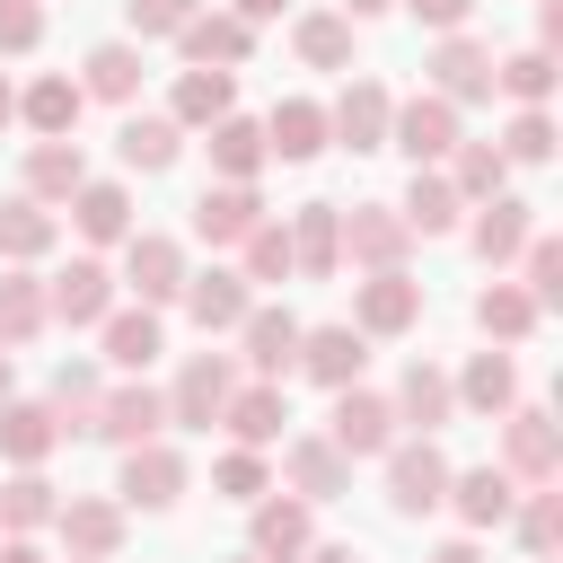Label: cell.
I'll return each instance as SVG.
<instances>
[{
	"label": "cell",
	"instance_id": "cell-14",
	"mask_svg": "<svg viewBox=\"0 0 563 563\" xmlns=\"http://www.w3.org/2000/svg\"><path fill=\"white\" fill-rule=\"evenodd\" d=\"M422 70H431V97L440 106H484L493 97V44H475V35H440Z\"/></svg>",
	"mask_w": 563,
	"mask_h": 563
},
{
	"label": "cell",
	"instance_id": "cell-63",
	"mask_svg": "<svg viewBox=\"0 0 563 563\" xmlns=\"http://www.w3.org/2000/svg\"><path fill=\"white\" fill-rule=\"evenodd\" d=\"M229 563H255V554H229Z\"/></svg>",
	"mask_w": 563,
	"mask_h": 563
},
{
	"label": "cell",
	"instance_id": "cell-33",
	"mask_svg": "<svg viewBox=\"0 0 563 563\" xmlns=\"http://www.w3.org/2000/svg\"><path fill=\"white\" fill-rule=\"evenodd\" d=\"M79 185H88V158H79V141H35V150H26V176H18V194H26V202L62 211Z\"/></svg>",
	"mask_w": 563,
	"mask_h": 563
},
{
	"label": "cell",
	"instance_id": "cell-47",
	"mask_svg": "<svg viewBox=\"0 0 563 563\" xmlns=\"http://www.w3.org/2000/svg\"><path fill=\"white\" fill-rule=\"evenodd\" d=\"M510 528H519V545H528L537 563H554V537H563V493H554V484H519Z\"/></svg>",
	"mask_w": 563,
	"mask_h": 563
},
{
	"label": "cell",
	"instance_id": "cell-22",
	"mask_svg": "<svg viewBox=\"0 0 563 563\" xmlns=\"http://www.w3.org/2000/svg\"><path fill=\"white\" fill-rule=\"evenodd\" d=\"M510 501H519V484H510L501 466H449V501H440V510H457L466 537L510 528Z\"/></svg>",
	"mask_w": 563,
	"mask_h": 563
},
{
	"label": "cell",
	"instance_id": "cell-37",
	"mask_svg": "<svg viewBox=\"0 0 563 563\" xmlns=\"http://www.w3.org/2000/svg\"><path fill=\"white\" fill-rule=\"evenodd\" d=\"M537 325H545V317H537V299H528L519 282H484V290H475V334H484L493 352H510V343H528Z\"/></svg>",
	"mask_w": 563,
	"mask_h": 563
},
{
	"label": "cell",
	"instance_id": "cell-45",
	"mask_svg": "<svg viewBox=\"0 0 563 563\" xmlns=\"http://www.w3.org/2000/svg\"><path fill=\"white\" fill-rule=\"evenodd\" d=\"M238 282H246V290L299 282V273H290V229H282V220H255V229H246V246H238Z\"/></svg>",
	"mask_w": 563,
	"mask_h": 563
},
{
	"label": "cell",
	"instance_id": "cell-42",
	"mask_svg": "<svg viewBox=\"0 0 563 563\" xmlns=\"http://www.w3.org/2000/svg\"><path fill=\"white\" fill-rule=\"evenodd\" d=\"M44 325H53V308H44V282H35V264H9V273H0V352L35 343Z\"/></svg>",
	"mask_w": 563,
	"mask_h": 563
},
{
	"label": "cell",
	"instance_id": "cell-53",
	"mask_svg": "<svg viewBox=\"0 0 563 563\" xmlns=\"http://www.w3.org/2000/svg\"><path fill=\"white\" fill-rule=\"evenodd\" d=\"M202 0H123V18H132V35H176L185 18H194Z\"/></svg>",
	"mask_w": 563,
	"mask_h": 563
},
{
	"label": "cell",
	"instance_id": "cell-43",
	"mask_svg": "<svg viewBox=\"0 0 563 563\" xmlns=\"http://www.w3.org/2000/svg\"><path fill=\"white\" fill-rule=\"evenodd\" d=\"M290 53L308 70H352V18L343 9H299L290 18Z\"/></svg>",
	"mask_w": 563,
	"mask_h": 563
},
{
	"label": "cell",
	"instance_id": "cell-52",
	"mask_svg": "<svg viewBox=\"0 0 563 563\" xmlns=\"http://www.w3.org/2000/svg\"><path fill=\"white\" fill-rule=\"evenodd\" d=\"M44 44V9L35 0H0V62H26Z\"/></svg>",
	"mask_w": 563,
	"mask_h": 563
},
{
	"label": "cell",
	"instance_id": "cell-13",
	"mask_svg": "<svg viewBox=\"0 0 563 563\" xmlns=\"http://www.w3.org/2000/svg\"><path fill=\"white\" fill-rule=\"evenodd\" d=\"M282 475H290V493H299L308 510L352 493V457H343L325 431H290V440H282Z\"/></svg>",
	"mask_w": 563,
	"mask_h": 563
},
{
	"label": "cell",
	"instance_id": "cell-9",
	"mask_svg": "<svg viewBox=\"0 0 563 563\" xmlns=\"http://www.w3.org/2000/svg\"><path fill=\"white\" fill-rule=\"evenodd\" d=\"M123 519H132V510H123L114 493H62V510H53L70 563H114V554H123Z\"/></svg>",
	"mask_w": 563,
	"mask_h": 563
},
{
	"label": "cell",
	"instance_id": "cell-38",
	"mask_svg": "<svg viewBox=\"0 0 563 563\" xmlns=\"http://www.w3.org/2000/svg\"><path fill=\"white\" fill-rule=\"evenodd\" d=\"M106 361L123 369V378H141L158 352H167V325H158V308H106Z\"/></svg>",
	"mask_w": 563,
	"mask_h": 563
},
{
	"label": "cell",
	"instance_id": "cell-30",
	"mask_svg": "<svg viewBox=\"0 0 563 563\" xmlns=\"http://www.w3.org/2000/svg\"><path fill=\"white\" fill-rule=\"evenodd\" d=\"M317 150H334V141H325V106H317V97H282V106L264 114V158L308 167Z\"/></svg>",
	"mask_w": 563,
	"mask_h": 563
},
{
	"label": "cell",
	"instance_id": "cell-19",
	"mask_svg": "<svg viewBox=\"0 0 563 563\" xmlns=\"http://www.w3.org/2000/svg\"><path fill=\"white\" fill-rule=\"evenodd\" d=\"M44 308H53V325H106V308H114V273H106L97 255H70V264L44 282Z\"/></svg>",
	"mask_w": 563,
	"mask_h": 563
},
{
	"label": "cell",
	"instance_id": "cell-2",
	"mask_svg": "<svg viewBox=\"0 0 563 563\" xmlns=\"http://www.w3.org/2000/svg\"><path fill=\"white\" fill-rule=\"evenodd\" d=\"M229 387H238L229 352H185V361H176V378H167L158 396H167V422H176V431H211V422H220V405H229Z\"/></svg>",
	"mask_w": 563,
	"mask_h": 563
},
{
	"label": "cell",
	"instance_id": "cell-51",
	"mask_svg": "<svg viewBox=\"0 0 563 563\" xmlns=\"http://www.w3.org/2000/svg\"><path fill=\"white\" fill-rule=\"evenodd\" d=\"M519 290H528V299H537V317H545V308H554V299H563V246H554V238H545V229H537V238H528V246H519Z\"/></svg>",
	"mask_w": 563,
	"mask_h": 563
},
{
	"label": "cell",
	"instance_id": "cell-56",
	"mask_svg": "<svg viewBox=\"0 0 563 563\" xmlns=\"http://www.w3.org/2000/svg\"><path fill=\"white\" fill-rule=\"evenodd\" d=\"M422 563H484V545H475V537H449V545H431Z\"/></svg>",
	"mask_w": 563,
	"mask_h": 563
},
{
	"label": "cell",
	"instance_id": "cell-60",
	"mask_svg": "<svg viewBox=\"0 0 563 563\" xmlns=\"http://www.w3.org/2000/svg\"><path fill=\"white\" fill-rule=\"evenodd\" d=\"M387 9H396V0H343V18H352V26H361V18H387Z\"/></svg>",
	"mask_w": 563,
	"mask_h": 563
},
{
	"label": "cell",
	"instance_id": "cell-3",
	"mask_svg": "<svg viewBox=\"0 0 563 563\" xmlns=\"http://www.w3.org/2000/svg\"><path fill=\"white\" fill-rule=\"evenodd\" d=\"M510 484H554L563 475V431L545 405H510L501 413V457H493Z\"/></svg>",
	"mask_w": 563,
	"mask_h": 563
},
{
	"label": "cell",
	"instance_id": "cell-18",
	"mask_svg": "<svg viewBox=\"0 0 563 563\" xmlns=\"http://www.w3.org/2000/svg\"><path fill=\"white\" fill-rule=\"evenodd\" d=\"M176 53H185V70H238V62L255 53V26L229 18V9H194V18L176 26Z\"/></svg>",
	"mask_w": 563,
	"mask_h": 563
},
{
	"label": "cell",
	"instance_id": "cell-61",
	"mask_svg": "<svg viewBox=\"0 0 563 563\" xmlns=\"http://www.w3.org/2000/svg\"><path fill=\"white\" fill-rule=\"evenodd\" d=\"M299 563H361V554H352V545H308Z\"/></svg>",
	"mask_w": 563,
	"mask_h": 563
},
{
	"label": "cell",
	"instance_id": "cell-39",
	"mask_svg": "<svg viewBox=\"0 0 563 563\" xmlns=\"http://www.w3.org/2000/svg\"><path fill=\"white\" fill-rule=\"evenodd\" d=\"M53 246H62V211L9 194V202H0V264H44Z\"/></svg>",
	"mask_w": 563,
	"mask_h": 563
},
{
	"label": "cell",
	"instance_id": "cell-41",
	"mask_svg": "<svg viewBox=\"0 0 563 563\" xmlns=\"http://www.w3.org/2000/svg\"><path fill=\"white\" fill-rule=\"evenodd\" d=\"M53 510H62L53 475L44 466H9V484H0V537H35V528H53Z\"/></svg>",
	"mask_w": 563,
	"mask_h": 563
},
{
	"label": "cell",
	"instance_id": "cell-15",
	"mask_svg": "<svg viewBox=\"0 0 563 563\" xmlns=\"http://www.w3.org/2000/svg\"><path fill=\"white\" fill-rule=\"evenodd\" d=\"M282 229H290V273L299 282H334L343 273V202H299Z\"/></svg>",
	"mask_w": 563,
	"mask_h": 563
},
{
	"label": "cell",
	"instance_id": "cell-7",
	"mask_svg": "<svg viewBox=\"0 0 563 563\" xmlns=\"http://www.w3.org/2000/svg\"><path fill=\"white\" fill-rule=\"evenodd\" d=\"M378 466H387V510H396V519H422V510L449 501V457H440V440H396Z\"/></svg>",
	"mask_w": 563,
	"mask_h": 563
},
{
	"label": "cell",
	"instance_id": "cell-11",
	"mask_svg": "<svg viewBox=\"0 0 563 563\" xmlns=\"http://www.w3.org/2000/svg\"><path fill=\"white\" fill-rule=\"evenodd\" d=\"M457 141H466V132H457V106H440L431 88H422V97H396V114H387V150H405L413 167H440Z\"/></svg>",
	"mask_w": 563,
	"mask_h": 563
},
{
	"label": "cell",
	"instance_id": "cell-1",
	"mask_svg": "<svg viewBox=\"0 0 563 563\" xmlns=\"http://www.w3.org/2000/svg\"><path fill=\"white\" fill-rule=\"evenodd\" d=\"M185 246L167 238V229H132L123 238V282L114 290H132V308H176V290H185Z\"/></svg>",
	"mask_w": 563,
	"mask_h": 563
},
{
	"label": "cell",
	"instance_id": "cell-64",
	"mask_svg": "<svg viewBox=\"0 0 563 563\" xmlns=\"http://www.w3.org/2000/svg\"><path fill=\"white\" fill-rule=\"evenodd\" d=\"M35 9H44V0H35Z\"/></svg>",
	"mask_w": 563,
	"mask_h": 563
},
{
	"label": "cell",
	"instance_id": "cell-25",
	"mask_svg": "<svg viewBox=\"0 0 563 563\" xmlns=\"http://www.w3.org/2000/svg\"><path fill=\"white\" fill-rule=\"evenodd\" d=\"M176 308H185V317H194L202 334H238V317L255 308V290L238 282V264H211V273H185Z\"/></svg>",
	"mask_w": 563,
	"mask_h": 563
},
{
	"label": "cell",
	"instance_id": "cell-57",
	"mask_svg": "<svg viewBox=\"0 0 563 563\" xmlns=\"http://www.w3.org/2000/svg\"><path fill=\"white\" fill-rule=\"evenodd\" d=\"M290 0H229V18H246V26H264V18H282Z\"/></svg>",
	"mask_w": 563,
	"mask_h": 563
},
{
	"label": "cell",
	"instance_id": "cell-35",
	"mask_svg": "<svg viewBox=\"0 0 563 563\" xmlns=\"http://www.w3.org/2000/svg\"><path fill=\"white\" fill-rule=\"evenodd\" d=\"M79 97H97V106H132L141 97V44H88L79 53Z\"/></svg>",
	"mask_w": 563,
	"mask_h": 563
},
{
	"label": "cell",
	"instance_id": "cell-49",
	"mask_svg": "<svg viewBox=\"0 0 563 563\" xmlns=\"http://www.w3.org/2000/svg\"><path fill=\"white\" fill-rule=\"evenodd\" d=\"M493 150H501L510 167H545V158H554V114H545V106H519V114L501 123Z\"/></svg>",
	"mask_w": 563,
	"mask_h": 563
},
{
	"label": "cell",
	"instance_id": "cell-23",
	"mask_svg": "<svg viewBox=\"0 0 563 563\" xmlns=\"http://www.w3.org/2000/svg\"><path fill=\"white\" fill-rule=\"evenodd\" d=\"M79 114H88V97H79V79H70V70H35V79L18 88V123H26L35 141H70V132H79Z\"/></svg>",
	"mask_w": 563,
	"mask_h": 563
},
{
	"label": "cell",
	"instance_id": "cell-8",
	"mask_svg": "<svg viewBox=\"0 0 563 563\" xmlns=\"http://www.w3.org/2000/svg\"><path fill=\"white\" fill-rule=\"evenodd\" d=\"M387 114H396L387 79L352 70V88L325 106V141H334V150H352V158H369V150H387Z\"/></svg>",
	"mask_w": 563,
	"mask_h": 563
},
{
	"label": "cell",
	"instance_id": "cell-32",
	"mask_svg": "<svg viewBox=\"0 0 563 563\" xmlns=\"http://www.w3.org/2000/svg\"><path fill=\"white\" fill-rule=\"evenodd\" d=\"M202 150H211V185H255V176L273 167V158H264V123H255V114H220Z\"/></svg>",
	"mask_w": 563,
	"mask_h": 563
},
{
	"label": "cell",
	"instance_id": "cell-27",
	"mask_svg": "<svg viewBox=\"0 0 563 563\" xmlns=\"http://www.w3.org/2000/svg\"><path fill=\"white\" fill-rule=\"evenodd\" d=\"M62 211H70V229H79L88 246H123V238H132V185H123V176H88Z\"/></svg>",
	"mask_w": 563,
	"mask_h": 563
},
{
	"label": "cell",
	"instance_id": "cell-34",
	"mask_svg": "<svg viewBox=\"0 0 563 563\" xmlns=\"http://www.w3.org/2000/svg\"><path fill=\"white\" fill-rule=\"evenodd\" d=\"M53 449H62L53 405H35V396H0V457H9V466H44Z\"/></svg>",
	"mask_w": 563,
	"mask_h": 563
},
{
	"label": "cell",
	"instance_id": "cell-21",
	"mask_svg": "<svg viewBox=\"0 0 563 563\" xmlns=\"http://www.w3.org/2000/svg\"><path fill=\"white\" fill-rule=\"evenodd\" d=\"M220 431H229V449H273V440H290V396H282L273 378H255V387H229V405H220Z\"/></svg>",
	"mask_w": 563,
	"mask_h": 563
},
{
	"label": "cell",
	"instance_id": "cell-58",
	"mask_svg": "<svg viewBox=\"0 0 563 563\" xmlns=\"http://www.w3.org/2000/svg\"><path fill=\"white\" fill-rule=\"evenodd\" d=\"M0 563H44V545L35 537H0Z\"/></svg>",
	"mask_w": 563,
	"mask_h": 563
},
{
	"label": "cell",
	"instance_id": "cell-50",
	"mask_svg": "<svg viewBox=\"0 0 563 563\" xmlns=\"http://www.w3.org/2000/svg\"><path fill=\"white\" fill-rule=\"evenodd\" d=\"M211 493H220V501H264V493H273L264 449H220V457H211Z\"/></svg>",
	"mask_w": 563,
	"mask_h": 563
},
{
	"label": "cell",
	"instance_id": "cell-31",
	"mask_svg": "<svg viewBox=\"0 0 563 563\" xmlns=\"http://www.w3.org/2000/svg\"><path fill=\"white\" fill-rule=\"evenodd\" d=\"M449 387H457V413H484V422H501V413L519 405V361L484 343V352H475V361H466Z\"/></svg>",
	"mask_w": 563,
	"mask_h": 563
},
{
	"label": "cell",
	"instance_id": "cell-26",
	"mask_svg": "<svg viewBox=\"0 0 563 563\" xmlns=\"http://www.w3.org/2000/svg\"><path fill=\"white\" fill-rule=\"evenodd\" d=\"M238 352H246V369H255V378H273V387H282V369L299 361V317H290V308H273V299H255V308L238 317Z\"/></svg>",
	"mask_w": 563,
	"mask_h": 563
},
{
	"label": "cell",
	"instance_id": "cell-44",
	"mask_svg": "<svg viewBox=\"0 0 563 563\" xmlns=\"http://www.w3.org/2000/svg\"><path fill=\"white\" fill-rule=\"evenodd\" d=\"M440 176L457 185V202L475 211V202H493V194H510V158L493 150V141H457L449 158H440Z\"/></svg>",
	"mask_w": 563,
	"mask_h": 563
},
{
	"label": "cell",
	"instance_id": "cell-55",
	"mask_svg": "<svg viewBox=\"0 0 563 563\" xmlns=\"http://www.w3.org/2000/svg\"><path fill=\"white\" fill-rule=\"evenodd\" d=\"M563 44V0H537V53Z\"/></svg>",
	"mask_w": 563,
	"mask_h": 563
},
{
	"label": "cell",
	"instance_id": "cell-48",
	"mask_svg": "<svg viewBox=\"0 0 563 563\" xmlns=\"http://www.w3.org/2000/svg\"><path fill=\"white\" fill-rule=\"evenodd\" d=\"M554 79H563V70H554V53H537V44H519V53H501V62H493V88H501L510 106H545V97H554Z\"/></svg>",
	"mask_w": 563,
	"mask_h": 563
},
{
	"label": "cell",
	"instance_id": "cell-36",
	"mask_svg": "<svg viewBox=\"0 0 563 563\" xmlns=\"http://www.w3.org/2000/svg\"><path fill=\"white\" fill-rule=\"evenodd\" d=\"M114 158H123L132 176H167V167L185 158V132H176L167 114H123V123H114Z\"/></svg>",
	"mask_w": 563,
	"mask_h": 563
},
{
	"label": "cell",
	"instance_id": "cell-46",
	"mask_svg": "<svg viewBox=\"0 0 563 563\" xmlns=\"http://www.w3.org/2000/svg\"><path fill=\"white\" fill-rule=\"evenodd\" d=\"M97 396H106V378H97L88 361H62V369H53V396H44V405H53L62 440H70V431H97Z\"/></svg>",
	"mask_w": 563,
	"mask_h": 563
},
{
	"label": "cell",
	"instance_id": "cell-59",
	"mask_svg": "<svg viewBox=\"0 0 563 563\" xmlns=\"http://www.w3.org/2000/svg\"><path fill=\"white\" fill-rule=\"evenodd\" d=\"M9 123H18V79L0 70V132H9Z\"/></svg>",
	"mask_w": 563,
	"mask_h": 563
},
{
	"label": "cell",
	"instance_id": "cell-20",
	"mask_svg": "<svg viewBox=\"0 0 563 563\" xmlns=\"http://www.w3.org/2000/svg\"><path fill=\"white\" fill-rule=\"evenodd\" d=\"M290 369H308L325 396H334V387H361L369 334H352V325H299V361H290Z\"/></svg>",
	"mask_w": 563,
	"mask_h": 563
},
{
	"label": "cell",
	"instance_id": "cell-54",
	"mask_svg": "<svg viewBox=\"0 0 563 563\" xmlns=\"http://www.w3.org/2000/svg\"><path fill=\"white\" fill-rule=\"evenodd\" d=\"M413 26H431V35H466V18H475V0H396Z\"/></svg>",
	"mask_w": 563,
	"mask_h": 563
},
{
	"label": "cell",
	"instance_id": "cell-10",
	"mask_svg": "<svg viewBox=\"0 0 563 563\" xmlns=\"http://www.w3.org/2000/svg\"><path fill=\"white\" fill-rule=\"evenodd\" d=\"M308 545H317V510H308L299 493L246 501V554H255V563H299Z\"/></svg>",
	"mask_w": 563,
	"mask_h": 563
},
{
	"label": "cell",
	"instance_id": "cell-17",
	"mask_svg": "<svg viewBox=\"0 0 563 563\" xmlns=\"http://www.w3.org/2000/svg\"><path fill=\"white\" fill-rule=\"evenodd\" d=\"M158 431H167V396H158L150 378H123V387H106V396H97V431H88V440L141 449V440H158Z\"/></svg>",
	"mask_w": 563,
	"mask_h": 563
},
{
	"label": "cell",
	"instance_id": "cell-40",
	"mask_svg": "<svg viewBox=\"0 0 563 563\" xmlns=\"http://www.w3.org/2000/svg\"><path fill=\"white\" fill-rule=\"evenodd\" d=\"M396 220H405L413 238H449V229L466 220V202H457V185H449L440 167H413V185H405V202H396Z\"/></svg>",
	"mask_w": 563,
	"mask_h": 563
},
{
	"label": "cell",
	"instance_id": "cell-16",
	"mask_svg": "<svg viewBox=\"0 0 563 563\" xmlns=\"http://www.w3.org/2000/svg\"><path fill=\"white\" fill-rule=\"evenodd\" d=\"M396 431H413V440H440L449 422H457V387H449V369L440 361H413L405 378H396Z\"/></svg>",
	"mask_w": 563,
	"mask_h": 563
},
{
	"label": "cell",
	"instance_id": "cell-5",
	"mask_svg": "<svg viewBox=\"0 0 563 563\" xmlns=\"http://www.w3.org/2000/svg\"><path fill=\"white\" fill-rule=\"evenodd\" d=\"M343 325L369 334V343L413 334V325H422V282H413V273H369V282H352V317H343Z\"/></svg>",
	"mask_w": 563,
	"mask_h": 563
},
{
	"label": "cell",
	"instance_id": "cell-6",
	"mask_svg": "<svg viewBox=\"0 0 563 563\" xmlns=\"http://www.w3.org/2000/svg\"><path fill=\"white\" fill-rule=\"evenodd\" d=\"M325 440L361 466V457H387L405 431H396V405L378 387H334V413H325Z\"/></svg>",
	"mask_w": 563,
	"mask_h": 563
},
{
	"label": "cell",
	"instance_id": "cell-12",
	"mask_svg": "<svg viewBox=\"0 0 563 563\" xmlns=\"http://www.w3.org/2000/svg\"><path fill=\"white\" fill-rule=\"evenodd\" d=\"M405 255H413V229L396 220V202H352V211H343V264H361V273H405Z\"/></svg>",
	"mask_w": 563,
	"mask_h": 563
},
{
	"label": "cell",
	"instance_id": "cell-29",
	"mask_svg": "<svg viewBox=\"0 0 563 563\" xmlns=\"http://www.w3.org/2000/svg\"><path fill=\"white\" fill-rule=\"evenodd\" d=\"M220 114H238V70H176L167 123H176V132H211Z\"/></svg>",
	"mask_w": 563,
	"mask_h": 563
},
{
	"label": "cell",
	"instance_id": "cell-4",
	"mask_svg": "<svg viewBox=\"0 0 563 563\" xmlns=\"http://www.w3.org/2000/svg\"><path fill=\"white\" fill-rule=\"evenodd\" d=\"M185 484H194L185 449H176V440H141V449H123L114 501H123V510H176V501H185Z\"/></svg>",
	"mask_w": 563,
	"mask_h": 563
},
{
	"label": "cell",
	"instance_id": "cell-28",
	"mask_svg": "<svg viewBox=\"0 0 563 563\" xmlns=\"http://www.w3.org/2000/svg\"><path fill=\"white\" fill-rule=\"evenodd\" d=\"M255 220H273L255 185H202V194H194V238H202V246H246Z\"/></svg>",
	"mask_w": 563,
	"mask_h": 563
},
{
	"label": "cell",
	"instance_id": "cell-62",
	"mask_svg": "<svg viewBox=\"0 0 563 563\" xmlns=\"http://www.w3.org/2000/svg\"><path fill=\"white\" fill-rule=\"evenodd\" d=\"M9 378H18V369H9V352H0V396H9Z\"/></svg>",
	"mask_w": 563,
	"mask_h": 563
},
{
	"label": "cell",
	"instance_id": "cell-24",
	"mask_svg": "<svg viewBox=\"0 0 563 563\" xmlns=\"http://www.w3.org/2000/svg\"><path fill=\"white\" fill-rule=\"evenodd\" d=\"M537 238V202H519V194H493V202H475V220H466V246L501 273V264H519V246Z\"/></svg>",
	"mask_w": 563,
	"mask_h": 563
}]
</instances>
